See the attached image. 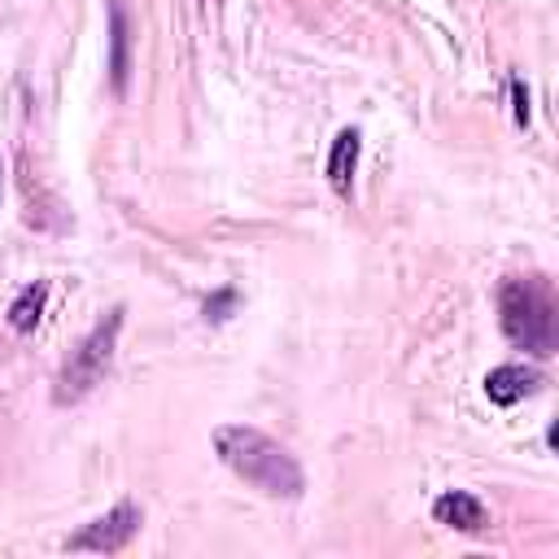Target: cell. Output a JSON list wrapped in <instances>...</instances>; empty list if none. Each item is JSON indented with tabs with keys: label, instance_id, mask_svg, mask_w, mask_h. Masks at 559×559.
I'll return each mask as SVG.
<instances>
[{
	"label": "cell",
	"instance_id": "1",
	"mask_svg": "<svg viewBox=\"0 0 559 559\" xmlns=\"http://www.w3.org/2000/svg\"><path fill=\"white\" fill-rule=\"evenodd\" d=\"M215 450L241 481H250L267 498H302V490H306L297 459L280 442H271L267 433H258L250 424H224L215 433Z\"/></svg>",
	"mask_w": 559,
	"mask_h": 559
},
{
	"label": "cell",
	"instance_id": "7",
	"mask_svg": "<svg viewBox=\"0 0 559 559\" xmlns=\"http://www.w3.org/2000/svg\"><path fill=\"white\" fill-rule=\"evenodd\" d=\"M433 516H437V524H450V529H459V533H477V529L485 524V507H481L472 494H463V490L442 494V498L433 503Z\"/></svg>",
	"mask_w": 559,
	"mask_h": 559
},
{
	"label": "cell",
	"instance_id": "8",
	"mask_svg": "<svg viewBox=\"0 0 559 559\" xmlns=\"http://www.w3.org/2000/svg\"><path fill=\"white\" fill-rule=\"evenodd\" d=\"M354 162H358V131H354V127H345V131L332 140V153H328V179H332V189H336L341 198L350 193Z\"/></svg>",
	"mask_w": 559,
	"mask_h": 559
},
{
	"label": "cell",
	"instance_id": "5",
	"mask_svg": "<svg viewBox=\"0 0 559 559\" xmlns=\"http://www.w3.org/2000/svg\"><path fill=\"white\" fill-rule=\"evenodd\" d=\"M131 79V18L123 10V0H110V84L123 97Z\"/></svg>",
	"mask_w": 559,
	"mask_h": 559
},
{
	"label": "cell",
	"instance_id": "6",
	"mask_svg": "<svg viewBox=\"0 0 559 559\" xmlns=\"http://www.w3.org/2000/svg\"><path fill=\"white\" fill-rule=\"evenodd\" d=\"M537 385H542L537 371H533V367H520V363L494 367L490 377H485V394H490V403H498V407H511V403L529 398Z\"/></svg>",
	"mask_w": 559,
	"mask_h": 559
},
{
	"label": "cell",
	"instance_id": "3",
	"mask_svg": "<svg viewBox=\"0 0 559 559\" xmlns=\"http://www.w3.org/2000/svg\"><path fill=\"white\" fill-rule=\"evenodd\" d=\"M118 332H123V310H110V315L75 345V354L66 358L62 377H58V390H53V403H58V407L79 403V398H88V394L101 385V377H105L110 363H114V350H118Z\"/></svg>",
	"mask_w": 559,
	"mask_h": 559
},
{
	"label": "cell",
	"instance_id": "4",
	"mask_svg": "<svg viewBox=\"0 0 559 559\" xmlns=\"http://www.w3.org/2000/svg\"><path fill=\"white\" fill-rule=\"evenodd\" d=\"M136 529H140V511H136L131 503H118L114 511H105V516H97L92 524H84L66 546H71V550H101V555H114V550H123V546L136 537Z\"/></svg>",
	"mask_w": 559,
	"mask_h": 559
},
{
	"label": "cell",
	"instance_id": "2",
	"mask_svg": "<svg viewBox=\"0 0 559 559\" xmlns=\"http://www.w3.org/2000/svg\"><path fill=\"white\" fill-rule=\"evenodd\" d=\"M498 315H503V332L511 345L546 358L555 354V315H550V297L537 280H507L498 293Z\"/></svg>",
	"mask_w": 559,
	"mask_h": 559
},
{
	"label": "cell",
	"instance_id": "10",
	"mask_svg": "<svg viewBox=\"0 0 559 559\" xmlns=\"http://www.w3.org/2000/svg\"><path fill=\"white\" fill-rule=\"evenodd\" d=\"M511 97H516V123H529V92H524L520 79L511 84Z\"/></svg>",
	"mask_w": 559,
	"mask_h": 559
},
{
	"label": "cell",
	"instance_id": "9",
	"mask_svg": "<svg viewBox=\"0 0 559 559\" xmlns=\"http://www.w3.org/2000/svg\"><path fill=\"white\" fill-rule=\"evenodd\" d=\"M45 284H31V289H23L18 293V302L10 306V323L18 328V332H31L36 323H40V310H45Z\"/></svg>",
	"mask_w": 559,
	"mask_h": 559
}]
</instances>
